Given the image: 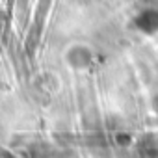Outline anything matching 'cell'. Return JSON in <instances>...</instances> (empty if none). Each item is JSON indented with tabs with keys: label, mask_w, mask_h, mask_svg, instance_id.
<instances>
[{
	"label": "cell",
	"mask_w": 158,
	"mask_h": 158,
	"mask_svg": "<svg viewBox=\"0 0 158 158\" xmlns=\"http://www.w3.org/2000/svg\"><path fill=\"white\" fill-rule=\"evenodd\" d=\"M65 61L74 71H84L93 63V50L88 45L76 43L65 50Z\"/></svg>",
	"instance_id": "1"
},
{
	"label": "cell",
	"mask_w": 158,
	"mask_h": 158,
	"mask_svg": "<svg viewBox=\"0 0 158 158\" xmlns=\"http://www.w3.org/2000/svg\"><path fill=\"white\" fill-rule=\"evenodd\" d=\"M136 26L141 30V32H147V34H152L158 30V11H143L138 15L136 19Z\"/></svg>",
	"instance_id": "2"
},
{
	"label": "cell",
	"mask_w": 158,
	"mask_h": 158,
	"mask_svg": "<svg viewBox=\"0 0 158 158\" xmlns=\"http://www.w3.org/2000/svg\"><path fill=\"white\" fill-rule=\"evenodd\" d=\"M138 151L141 154V158H158V141L154 136L147 134L139 139L138 143Z\"/></svg>",
	"instance_id": "3"
},
{
	"label": "cell",
	"mask_w": 158,
	"mask_h": 158,
	"mask_svg": "<svg viewBox=\"0 0 158 158\" xmlns=\"http://www.w3.org/2000/svg\"><path fill=\"white\" fill-rule=\"evenodd\" d=\"M152 110H154V112L158 114V93H156V95L152 97Z\"/></svg>",
	"instance_id": "4"
},
{
	"label": "cell",
	"mask_w": 158,
	"mask_h": 158,
	"mask_svg": "<svg viewBox=\"0 0 158 158\" xmlns=\"http://www.w3.org/2000/svg\"><path fill=\"white\" fill-rule=\"evenodd\" d=\"M0 158H13V156H11V154H10L6 149H2V147H0Z\"/></svg>",
	"instance_id": "5"
}]
</instances>
